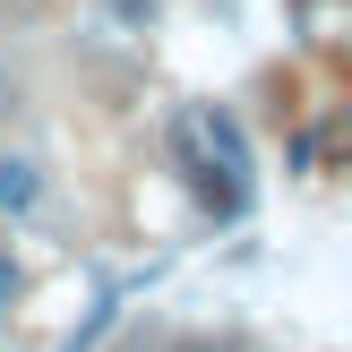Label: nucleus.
<instances>
[{
  "instance_id": "2",
  "label": "nucleus",
  "mask_w": 352,
  "mask_h": 352,
  "mask_svg": "<svg viewBox=\"0 0 352 352\" xmlns=\"http://www.w3.org/2000/svg\"><path fill=\"white\" fill-rule=\"evenodd\" d=\"M34 198H43V181H34V164H17V155H0V206H9V215H26Z\"/></svg>"
},
{
  "instance_id": "1",
  "label": "nucleus",
  "mask_w": 352,
  "mask_h": 352,
  "mask_svg": "<svg viewBox=\"0 0 352 352\" xmlns=\"http://www.w3.org/2000/svg\"><path fill=\"white\" fill-rule=\"evenodd\" d=\"M301 164H318V172H344V164H352V103L318 112V129L301 138Z\"/></svg>"
}]
</instances>
